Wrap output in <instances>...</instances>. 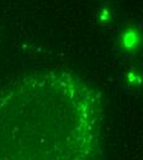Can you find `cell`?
Here are the masks:
<instances>
[{
	"label": "cell",
	"mask_w": 143,
	"mask_h": 160,
	"mask_svg": "<svg viewBox=\"0 0 143 160\" xmlns=\"http://www.w3.org/2000/svg\"><path fill=\"white\" fill-rule=\"evenodd\" d=\"M140 43L138 31L135 27H127L121 35V47L126 52H133Z\"/></svg>",
	"instance_id": "obj_1"
},
{
	"label": "cell",
	"mask_w": 143,
	"mask_h": 160,
	"mask_svg": "<svg viewBox=\"0 0 143 160\" xmlns=\"http://www.w3.org/2000/svg\"><path fill=\"white\" fill-rule=\"evenodd\" d=\"M142 81V75L140 73L138 69L136 68H130L125 72L123 74V82L126 85V88L128 89H136L141 85Z\"/></svg>",
	"instance_id": "obj_2"
},
{
	"label": "cell",
	"mask_w": 143,
	"mask_h": 160,
	"mask_svg": "<svg viewBox=\"0 0 143 160\" xmlns=\"http://www.w3.org/2000/svg\"><path fill=\"white\" fill-rule=\"evenodd\" d=\"M115 19V14L114 10L109 6H102L96 11L95 15V21L99 25H110Z\"/></svg>",
	"instance_id": "obj_3"
}]
</instances>
